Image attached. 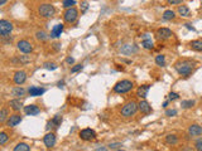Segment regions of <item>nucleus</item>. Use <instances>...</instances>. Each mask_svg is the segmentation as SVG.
I'll return each instance as SVG.
<instances>
[{
	"mask_svg": "<svg viewBox=\"0 0 202 151\" xmlns=\"http://www.w3.org/2000/svg\"><path fill=\"white\" fill-rule=\"evenodd\" d=\"M186 27H187V28H188V29H190V30H194V28H193V27H191V24H186Z\"/></svg>",
	"mask_w": 202,
	"mask_h": 151,
	"instance_id": "47",
	"label": "nucleus"
},
{
	"mask_svg": "<svg viewBox=\"0 0 202 151\" xmlns=\"http://www.w3.org/2000/svg\"><path fill=\"white\" fill-rule=\"evenodd\" d=\"M95 151H109V150H107L105 146H100V147H97Z\"/></svg>",
	"mask_w": 202,
	"mask_h": 151,
	"instance_id": "45",
	"label": "nucleus"
},
{
	"mask_svg": "<svg viewBox=\"0 0 202 151\" xmlns=\"http://www.w3.org/2000/svg\"><path fill=\"white\" fill-rule=\"evenodd\" d=\"M155 63L157 66H161V67H164L165 66V57L163 54H158L155 57Z\"/></svg>",
	"mask_w": 202,
	"mask_h": 151,
	"instance_id": "26",
	"label": "nucleus"
},
{
	"mask_svg": "<svg viewBox=\"0 0 202 151\" xmlns=\"http://www.w3.org/2000/svg\"><path fill=\"white\" fill-rule=\"evenodd\" d=\"M142 46L145 49H152L153 48V42H152V39H145V40L142 42Z\"/></svg>",
	"mask_w": 202,
	"mask_h": 151,
	"instance_id": "32",
	"label": "nucleus"
},
{
	"mask_svg": "<svg viewBox=\"0 0 202 151\" xmlns=\"http://www.w3.org/2000/svg\"><path fill=\"white\" fill-rule=\"evenodd\" d=\"M6 2H5V0H2V2H0V5H4Z\"/></svg>",
	"mask_w": 202,
	"mask_h": 151,
	"instance_id": "49",
	"label": "nucleus"
},
{
	"mask_svg": "<svg viewBox=\"0 0 202 151\" xmlns=\"http://www.w3.org/2000/svg\"><path fill=\"white\" fill-rule=\"evenodd\" d=\"M75 4H76L75 0H63V2H62V5L64 6V8H67V9L73 8Z\"/></svg>",
	"mask_w": 202,
	"mask_h": 151,
	"instance_id": "30",
	"label": "nucleus"
},
{
	"mask_svg": "<svg viewBox=\"0 0 202 151\" xmlns=\"http://www.w3.org/2000/svg\"><path fill=\"white\" fill-rule=\"evenodd\" d=\"M168 96H169V99H171V101H174V99H178V98H179V95H178V93H176V92H171Z\"/></svg>",
	"mask_w": 202,
	"mask_h": 151,
	"instance_id": "38",
	"label": "nucleus"
},
{
	"mask_svg": "<svg viewBox=\"0 0 202 151\" xmlns=\"http://www.w3.org/2000/svg\"><path fill=\"white\" fill-rule=\"evenodd\" d=\"M60 47H61L60 43H54V49H56V50H58V49H60Z\"/></svg>",
	"mask_w": 202,
	"mask_h": 151,
	"instance_id": "46",
	"label": "nucleus"
},
{
	"mask_svg": "<svg viewBox=\"0 0 202 151\" xmlns=\"http://www.w3.org/2000/svg\"><path fill=\"white\" fill-rule=\"evenodd\" d=\"M194 66H196V62H192V61H188V59H183V61L177 62L174 67H176L177 72H178V73L181 74V76L188 77V76H191Z\"/></svg>",
	"mask_w": 202,
	"mask_h": 151,
	"instance_id": "1",
	"label": "nucleus"
},
{
	"mask_svg": "<svg viewBox=\"0 0 202 151\" xmlns=\"http://www.w3.org/2000/svg\"><path fill=\"white\" fill-rule=\"evenodd\" d=\"M24 111L28 116H37V115L41 112L39 107L35 106V105H29V106H25L24 107Z\"/></svg>",
	"mask_w": 202,
	"mask_h": 151,
	"instance_id": "15",
	"label": "nucleus"
},
{
	"mask_svg": "<svg viewBox=\"0 0 202 151\" xmlns=\"http://www.w3.org/2000/svg\"><path fill=\"white\" fill-rule=\"evenodd\" d=\"M181 106L183 107V109H191V107L194 106V101L192 99H187V101H182V103Z\"/></svg>",
	"mask_w": 202,
	"mask_h": 151,
	"instance_id": "29",
	"label": "nucleus"
},
{
	"mask_svg": "<svg viewBox=\"0 0 202 151\" xmlns=\"http://www.w3.org/2000/svg\"><path fill=\"white\" fill-rule=\"evenodd\" d=\"M194 147H196L197 151H202V137L196 140V142H194Z\"/></svg>",
	"mask_w": 202,
	"mask_h": 151,
	"instance_id": "35",
	"label": "nucleus"
},
{
	"mask_svg": "<svg viewBox=\"0 0 202 151\" xmlns=\"http://www.w3.org/2000/svg\"><path fill=\"white\" fill-rule=\"evenodd\" d=\"M44 68L46 69H50V71H54V69H57V66L54 63H46L44 64Z\"/></svg>",
	"mask_w": 202,
	"mask_h": 151,
	"instance_id": "36",
	"label": "nucleus"
},
{
	"mask_svg": "<svg viewBox=\"0 0 202 151\" xmlns=\"http://www.w3.org/2000/svg\"><path fill=\"white\" fill-rule=\"evenodd\" d=\"M134 88V83L132 81L129 80H121L119 81L114 86V92L115 93H119V95H121V93H128L130 92Z\"/></svg>",
	"mask_w": 202,
	"mask_h": 151,
	"instance_id": "2",
	"label": "nucleus"
},
{
	"mask_svg": "<svg viewBox=\"0 0 202 151\" xmlns=\"http://www.w3.org/2000/svg\"><path fill=\"white\" fill-rule=\"evenodd\" d=\"M54 127V124H53V120H49L48 122H47V126H46V128H47V130L49 131L50 130V128H53ZM56 128V127H54Z\"/></svg>",
	"mask_w": 202,
	"mask_h": 151,
	"instance_id": "41",
	"label": "nucleus"
},
{
	"mask_svg": "<svg viewBox=\"0 0 202 151\" xmlns=\"http://www.w3.org/2000/svg\"><path fill=\"white\" fill-rule=\"evenodd\" d=\"M13 28H14V27H13V23H10L9 20H5V19L0 20V34H2L3 38L8 37V35L11 33Z\"/></svg>",
	"mask_w": 202,
	"mask_h": 151,
	"instance_id": "5",
	"label": "nucleus"
},
{
	"mask_svg": "<svg viewBox=\"0 0 202 151\" xmlns=\"http://www.w3.org/2000/svg\"><path fill=\"white\" fill-rule=\"evenodd\" d=\"M44 88H41V87H35V86H32V87H29V90H28V92H29V95L33 96V97H37V96H41L44 93Z\"/></svg>",
	"mask_w": 202,
	"mask_h": 151,
	"instance_id": "19",
	"label": "nucleus"
},
{
	"mask_svg": "<svg viewBox=\"0 0 202 151\" xmlns=\"http://www.w3.org/2000/svg\"><path fill=\"white\" fill-rule=\"evenodd\" d=\"M82 64H76V66L75 67H72V69H71V72H72V73H76V72H78V71H81L82 69Z\"/></svg>",
	"mask_w": 202,
	"mask_h": 151,
	"instance_id": "37",
	"label": "nucleus"
},
{
	"mask_svg": "<svg viewBox=\"0 0 202 151\" xmlns=\"http://www.w3.org/2000/svg\"><path fill=\"white\" fill-rule=\"evenodd\" d=\"M168 3L171 5H179V4H182V0H169Z\"/></svg>",
	"mask_w": 202,
	"mask_h": 151,
	"instance_id": "43",
	"label": "nucleus"
},
{
	"mask_svg": "<svg viewBox=\"0 0 202 151\" xmlns=\"http://www.w3.org/2000/svg\"><path fill=\"white\" fill-rule=\"evenodd\" d=\"M8 140H9L8 134L4 132V131H3V132H0V145H5Z\"/></svg>",
	"mask_w": 202,
	"mask_h": 151,
	"instance_id": "31",
	"label": "nucleus"
},
{
	"mask_svg": "<svg viewBox=\"0 0 202 151\" xmlns=\"http://www.w3.org/2000/svg\"><path fill=\"white\" fill-rule=\"evenodd\" d=\"M149 88H150L149 84H143V86H140V87L136 90V96L140 97V98H145L147 95H148V92H149Z\"/></svg>",
	"mask_w": 202,
	"mask_h": 151,
	"instance_id": "16",
	"label": "nucleus"
},
{
	"mask_svg": "<svg viewBox=\"0 0 202 151\" xmlns=\"http://www.w3.org/2000/svg\"><path fill=\"white\" fill-rule=\"evenodd\" d=\"M173 35L172 30L168 29V28H159L157 30V38L158 39H162V40H165V39H169Z\"/></svg>",
	"mask_w": 202,
	"mask_h": 151,
	"instance_id": "10",
	"label": "nucleus"
},
{
	"mask_svg": "<svg viewBox=\"0 0 202 151\" xmlns=\"http://www.w3.org/2000/svg\"><path fill=\"white\" fill-rule=\"evenodd\" d=\"M176 115H177V110H167L165 111V116L172 117V116H176Z\"/></svg>",
	"mask_w": 202,
	"mask_h": 151,
	"instance_id": "39",
	"label": "nucleus"
},
{
	"mask_svg": "<svg viewBox=\"0 0 202 151\" xmlns=\"http://www.w3.org/2000/svg\"><path fill=\"white\" fill-rule=\"evenodd\" d=\"M119 146H121V142H111L110 145H109V147L112 149V150H114V149H118Z\"/></svg>",
	"mask_w": 202,
	"mask_h": 151,
	"instance_id": "42",
	"label": "nucleus"
},
{
	"mask_svg": "<svg viewBox=\"0 0 202 151\" xmlns=\"http://www.w3.org/2000/svg\"><path fill=\"white\" fill-rule=\"evenodd\" d=\"M52 120H53L54 127H58V126H61V124H62V116H61V115H56V116H54Z\"/></svg>",
	"mask_w": 202,
	"mask_h": 151,
	"instance_id": "33",
	"label": "nucleus"
},
{
	"mask_svg": "<svg viewBox=\"0 0 202 151\" xmlns=\"http://www.w3.org/2000/svg\"><path fill=\"white\" fill-rule=\"evenodd\" d=\"M165 142L169 143V145H174L178 142V137L176 135H167L165 136Z\"/></svg>",
	"mask_w": 202,
	"mask_h": 151,
	"instance_id": "25",
	"label": "nucleus"
},
{
	"mask_svg": "<svg viewBox=\"0 0 202 151\" xmlns=\"http://www.w3.org/2000/svg\"><path fill=\"white\" fill-rule=\"evenodd\" d=\"M80 137L85 141H91L96 139V132L92 130V128H83L80 132Z\"/></svg>",
	"mask_w": 202,
	"mask_h": 151,
	"instance_id": "7",
	"label": "nucleus"
},
{
	"mask_svg": "<svg viewBox=\"0 0 202 151\" xmlns=\"http://www.w3.org/2000/svg\"><path fill=\"white\" fill-rule=\"evenodd\" d=\"M43 142H44V145L50 149V147H53L56 145V135L53 132H48L46 134V136L43 137Z\"/></svg>",
	"mask_w": 202,
	"mask_h": 151,
	"instance_id": "13",
	"label": "nucleus"
},
{
	"mask_svg": "<svg viewBox=\"0 0 202 151\" xmlns=\"http://www.w3.org/2000/svg\"><path fill=\"white\" fill-rule=\"evenodd\" d=\"M13 151H31V147H29V145H28V143H25V142H19L18 145L14 147Z\"/></svg>",
	"mask_w": 202,
	"mask_h": 151,
	"instance_id": "23",
	"label": "nucleus"
},
{
	"mask_svg": "<svg viewBox=\"0 0 202 151\" xmlns=\"http://www.w3.org/2000/svg\"><path fill=\"white\" fill-rule=\"evenodd\" d=\"M178 14L181 17H190V14H191V10L188 6H186V5H181L178 8Z\"/></svg>",
	"mask_w": 202,
	"mask_h": 151,
	"instance_id": "21",
	"label": "nucleus"
},
{
	"mask_svg": "<svg viewBox=\"0 0 202 151\" xmlns=\"http://www.w3.org/2000/svg\"><path fill=\"white\" fill-rule=\"evenodd\" d=\"M174 17H176V14L173 10H165L162 15L163 20H172V19H174Z\"/></svg>",
	"mask_w": 202,
	"mask_h": 151,
	"instance_id": "24",
	"label": "nucleus"
},
{
	"mask_svg": "<svg viewBox=\"0 0 202 151\" xmlns=\"http://www.w3.org/2000/svg\"><path fill=\"white\" fill-rule=\"evenodd\" d=\"M6 117H8V110H6L5 107H3L2 111H0V122H2V124H4L5 121H8V120H6ZM8 118H9V117H8Z\"/></svg>",
	"mask_w": 202,
	"mask_h": 151,
	"instance_id": "28",
	"label": "nucleus"
},
{
	"mask_svg": "<svg viewBox=\"0 0 202 151\" xmlns=\"http://www.w3.org/2000/svg\"><path fill=\"white\" fill-rule=\"evenodd\" d=\"M35 37H37V39H39V40H46L48 38V35L43 30H39V32L35 33Z\"/></svg>",
	"mask_w": 202,
	"mask_h": 151,
	"instance_id": "34",
	"label": "nucleus"
},
{
	"mask_svg": "<svg viewBox=\"0 0 202 151\" xmlns=\"http://www.w3.org/2000/svg\"><path fill=\"white\" fill-rule=\"evenodd\" d=\"M138 106H139V111H140L143 115H149V113L152 112V106L147 102L145 99L140 101V102L138 103Z\"/></svg>",
	"mask_w": 202,
	"mask_h": 151,
	"instance_id": "14",
	"label": "nucleus"
},
{
	"mask_svg": "<svg viewBox=\"0 0 202 151\" xmlns=\"http://www.w3.org/2000/svg\"><path fill=\"white\" fill-rule=\"evenodd\" d=\"M183 151H192V149H184Z\"/></svg>",
	"mask_w": 202,
	"mask_h": 151,
	"instance_id": "50",
	"label": "nucleus"
},
{
	"mask_svg": "<svg viewBox=\"0 0 202 151\" xmlns=\"http://www.w3.org/2000/svg\"><path fill=\"white\" fill-rule=\"evenodd\" d=\"M188 134L191 136H200V135H202V127L200 125H196V124L191 125L188 128Z\"/></svg>",
	"mask_w": 202,
	"mask_h": 151,
	"instance_id": "18",
	"label": "nucleus"
},
{
	"mask_svg": "<svg viewBox=\"0 0 202 151\" xmlns=\"http://www.w3.org/2000/svg\"><path fill=\"white\" fill-rule=\"evenodd\" d=\"M9 106L11 107V109L14 111H20L21 109H23V103H21V101L15 98V99H11L10 102H9Z\"/></svg>",
	"mask_w": 202,
	"mask_h": 151,
	"instance_id": "20",
	"label": "nucleus"
},
{
	"mask_svg": "<svg viewBox=\"0 0 202 151\" xmlns=\"http://www.w3.org/2000/svg\"><path fill=\"white\" fill-rule=\"evenodd\" d=\"M58 87H60V88L63 87V82H60V83H58Z\"/></svg>",
	"mask_w": 202,
	"mask_h": 151,
	"instance_id": "48",
	"label": "nucleus"
},
{
	"mask_svg": "<svg viewBox=\"0 0 202 151\" xmlns=\"http://www.w3.org/2000/svg\"><path fill=\"white\" fill-rule=\"evenodd\" d=\"M87 9H89V3H87V2H82V3H81V11L85 13Z\"/></svg>",
	"mask_w": 202,
	"mask_h": 151,
	"instance_id": "40",
	"label": "nucleus"
},
{
	"mask_svg": "<svg viewBox=\"0 0 202 151\" xmlns=\"http://www.w3.org/2000/svg\"><path fill=\"white\" fill-rule=\"evenodd\" d=\"M77 18H78V10L75 8H71V9H67L66 11H64V14H63V19H64V21L66 23H75V21L77 20Z\"/></svg>",
	"mask_w": 202,
	"mask_h": 151,
	"instance_id": "6",
	"label": "nucleus"
},
{
	"mask_svg": "<svg viewBox=\"0 0 202 151\" xmlns=\"http://www.w3.org/2000/svg\"><path fill=\"white\" fill-rule=\"evenodd\" d=\"M24 88L23 87H15V88H13V96H15V97H21V96H24Z\"/></svg>",
	"mask_w": 202,
	"mask_h": 151,
	"instance_id": "27",
	"label": "nucleus"
},
{
	"mask_svg": "<svg viewBox=\"0 0 202 151\" xmlns=\"http://www.w3.org/2000/svg\"><path fill=\"white\" fill-rule=\"evenodd\" d=\"M139 110V106L138 103L135 102V101H129V102H126L124 106H122L121 109V116L124 117H132L135 115V112Z\"/></svg>",
	"mask_w": 202,
	"mask_h": 151,
	"instance_id": "3",
	"label": "nucleus"
},
{
	"mask_svg": "<svg viewBox=\"0 0 202 151\" xmlns=\"http://www.w3.org/2000/svg\"><path fill=\"white\" fill-rule=\"evenodd\" d=\"M14 83L15 84H23L25 81H27V73L24 71H17L15 73H14Z\"/></svg>",
	"mask_w": 202,
	"mask_h": 151,
	"instance_id": "11",
	"label": "nucleus"
},
{
	"mask_svg": "<svg viewBox=\"0 0 202 151\" xmlns=\"http://www.w3.org/2000/svg\"><path fill=\"white\" fill-rule=\"evenodd\" d=\"M116 151H125V150H121V149H118Z\"/></svg>",
	"mask_w": 202,
	"mask_h": 151,
	"instance_id": "51",
	"label": "nucleus"
},
{
	"mask_svg": "<svg viewBox=\"0 0 202 151\" xmlns=\"http://www.w3.org/2000/svg\"><path fill=\"white\" fill-rule=\"evenodd\" d=\"M21 122V116L18 113H14V115H10L8 121H6V126L8 127H15L17 125H19Z\"/></svg>",
	"mask_w": 202,
	"mask_h": 151,
	"instance_id": "12",
	"label": "nucleus"
},
{
	"mask_svg": "<svg viewBox=\"0 0 202 151\" xmlns=\"http://www.w3.org/2000/svg\"><path fill=\"white\" fill-rule=\"evenodd\" d=\"M63 32V24H57L53 27L52 32H50V38H58Z\"/></svg>",
	"mask_w": 202,
	"mask_h": 151,
	"instance_id": "17",
	"label": "nucleus"
},
{
	"mask_svg": "<svg viewBox=\"0 0 202 151\" xmlns=\"http://www.w3.org/2000/svg\"><path fill=\"white\" fill-rule=\"evenodd\" d=\"M17 47H18V49L20 50V52H23V53H32V50H33V46L25 39L19 40L17 43Z\"/></svg>",
	"mask_w": 202,
	"mask_h": 151,
	"instance_id": "8",
	"label": "nucleus"
},
{
	"mask_svg": "<svg viewBox=\"0 0 202 151\" xmlns=\"http://www.w3.org/2000/svg\"><path fill=\"white\" fill-rule=\"evenodd\" d=\"M38 13L39 15L43 17V18H52L56 13V9L52 4L49 3H44V4H41L39 8H38Z\"/></svg>",
	"mask_w": 202,
	"mask_h": 151,
	"instance_id": "4",
	"label": "nucleus"
},
{
	"mask_svg": "<svg viewBox=\"0 0 202 151\" xmlns=\"http://www.w3.org/2000/svg\"><path fill=\"white\" fill-rule=\"evenodd\" d=\"M138 50H139V48H138V46H135V44H124L120 48V52L122 54H126V55L138 53Z\"/></svg>",
	"mask_w": 202,
	"mask_h": 151,
	"instance_id": "9",
	"label": "nucleus"
},
{
	"mask_svg": "<svg viewBox=\"0 0 202 151\" xmlns=\"http://www.w3.org/2000/svg\"><path fill=\"white\" fill-rule=\"evenodd\" d=\"M66 62H67L68 64H72V63H75V59L72 58V57H68V58L66 59Z\"/></svg>",
	"mask_w": 202,
	"mask_h": 151,
	"instance_id": "44",
	"label": "nucleus"
},
{
	"mask_svg": "<svg viewBox=\"0 0 202 151\" xmlns=\"http://www.w3.org/2000/svg\"><path fill=\"white\" fill-rule=\"evenodd\" d=\"M190 46L196 52H202V40H192L190 43Z\"/></svg>",
	"mask_w": 202,
	"mask_h": 151,
	"instance_id": "22",
	"label": "nucleus"
}]
</instances>
